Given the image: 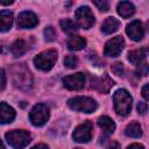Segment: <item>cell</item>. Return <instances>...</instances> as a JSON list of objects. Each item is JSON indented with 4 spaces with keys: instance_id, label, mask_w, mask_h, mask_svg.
<instances>
[{
    "instance_id": "1",
    "label": "cell",
    "mask_w": 149,
    "mask_h": 149,
    "mask_svg": "<svg viewBox=\"0 0 149 149\" xmlns=\"http://www.w3.org/2000/svg\"><path fill=\"white\" fill-rule=\"evenodd\" d=\"M132 97L128 93V91L121 88L118 90L113 95V102H114V109L116 114L121 116H126L129 114L132 109Z\"/></svg>"
},
{
    "instance_id": "2",
    "label": "cell",
    "mask_w": 149,
    "mask_h": 149,
    "mask_svg": "<svg viewBox=\"0 0 149 149\" xmlns=\"http://www.w3.org/2000/svg\"><path fill=\"white\" fill-rule=\"evenodd\" d=\"M13 83L16 87L21 88V90H28L31 84H33V79L30 76V72L26 69V66L23 64H16L13 70Z\"/></svg>"
},
{
    "instance_id": "3",
    "label": "cell",
    "mask_w": 149,
    "mask_h": 149,
    "mask_svg": "<svg viewBox=\"0 0 149 149\" xmlns=\"http://www.w3.org/2000/svg\"><path fill=\"white\" fill-rule=\"evenodd\" d=\"M8 144L15 149H22L31 141V136L27 130L19 129V130H9L5 135Z\"/></svg>"
},
{
    "instance_id": "4",
    "label": "cell",
    "mask_w": 149,
    "mask_h": 149,
    "mask_svg": "<svg viewBox=\"0 0 149 149\" xmlns=\"http://www.w3.org/2000/svg\"><path fill=\"white\" fill-rule=\"evenodd\" d=\"M68 105L70 108L78 111V112H84V113H92L98 107L95 100H93L92 98H88V97L72 98L68 101Z\"/></svg>"
},
{
    "instance_id": "5",
    "label": "cell",
    "mask_w": 149,
    "mask_h": 149,
    "mask_svg": "<svg viewBox=\"0 0 149 149\" xmlns=\"http://www.w3.org/2000/svg\"><path fill=\"white\" fill-rule=\"evenodd\" d=\"M56 59H57V51L51 49L38 54L34 58V64L37 69L42 71H49L54 66Z\"/></svg>"
},
{
    "instance_id": "6",
    "label": "cell",
    "mask_w": 149,
    "mask_h": 149,
    "mask_svg": "<svg viewBox=\"0 0 149 149\" xmlns=\"http://www.w3.org/2000/svg\"><path fill=\"white\" fill-rule=\"evenodd\" d=\"M29 119L34 126H43L49 119V108L44 104H37L29 113Z\"/></svg>"
},
{
    "instance_id": "7",
    "label": "cell",
    "mask_w": 149,
    "mask_h": 149,
    "mask_svg": "<svg viewBox=\"0 0 149 149\" xmlns=\"http://www.w3.org/2000/svg\"><path fill=\"white\" fill-rule=\"evenodd\" d=\"M74 17L78 26L84 29H90L94 24V16L87 6H80L74 12Z\"/></svg>"
},
{
    "instance_id": "8",
    "label": "cell",
    "mask_w": 149,
    "mask_h": 149,
    "mask_svg": "<svg viewBox=\"0 0 149 149\" xmlns=\"http://www.w3.org/2000/svg\"><path fill=\"white\" fill-rule=\"evenodd\" d=\"M125 48V40L122 36H115L111 38L104 49V55L108 57H118Z\"/></svg>"
},
{
    "instance_id": "9",
    "label": "cell",
    "mask_w": 149,
    "mask_h": 149,
    "mask_svg": "<svg viewBox=\"0 0 149 149\" xmlns=\"http://www.w3.org/2000/svg\"><path fill=\"white\" fill-rule=\"evenodd\" d=\"M92 128H93V125L91 121H85L84 123L79 125L72 134L73 140L79 143L88 142L92 139Z\"/></svg>"
},
{
    "instance_id": "10",
    "label": "cell",
    "mask_w": 149,
    "mask_h": 149,
    "mask_svg": "<svg viewBox=\"0 0 149 149\" xmlns=\"http://www.w3.org/2000/svg\"><path fill=\"white\" fill-rule=\"evenodd\" d=\"M63 85L68 90H80L85 85V76L81 72L66 76L65 78H63Z\"/></svg>"
},
{
    "instance_id": "11",
    "label": "cell",
    "mask_w": 149,
    "mask_h": 149,
    "mask_svg": "<svg viewBox=\"0 0 149 149\" xmlns=\"http://www.w3.org/2000/svg\"><path fill=\"white\" fill-rule=\"evenodd\" d=\"M16 23H17V27L20 28H34L38 23V19L33 12L24 10L19 14Z\"/></svg>"
},
{
    "instance_id": "12",
    "label": "cell",
    "mask_w": 149,
    "mask_h": 149,
    "mask_svg": "<svg viewBox=\"0 0 149 149\" xmlns=\"http://www.w3.org/2000/svg\"><path fill=\"white\" fill-rule=\"evenodd\" d=\"M113 85H114V80L107 73H104L99 78L92 79V88H94L101 93H107Z\"/></svg>"
},
{
    "instance_id": "13",
    "label": "cell",
    "mask_w": 149,
    "mask_h": 149,
    "mask_svg": "<svg viewBox=\"0 0 149 149\" xmlns=\"http://www.w3.org/2000/svg\"><path fill=\"white\" fill-rule=\"evenodd\" d=\"M126 33L133 41H141L144 36V28L140 20H134L127 26Z\"/></svg>"
},
{
    "instance_id": "14",
    "label": "cell",
    "mask_w": 149,
    "mask_h": 149,
    "mask_svg": "<svg viewBox=\"0 0 149 149\" xmlns=\"http://www.w3.org/2000/svg\"><path fill=\"white\" fill-rule=\"evenodd\" d=\"M15 119V111L5 101L0 102V123H9Z\"/></svg>"
},
{
    "instance_id": "15",
    "label": "cell",
    "mask_w": 149,
    "mask_h": 149,
    "mask_svg": "<svg viewBox=\"0 0 149 149\" xmlns=\"http://www.w3.org/2000/svg\"><path fill=\"white\" fill-rule=\"evenodd\" d=\"M147 54H148L147 48H141V49L133 50L128 54V61L134 65H140L144 61V58L147 57Z\"/></svg>"
},
{
    "instance_id": "16",
    "label": "cell",
    "mask_w": 149,
    "mask_h": 149,
    "mask_svg": "<svg viewBox=\"0 0 149 149\" xmlns=\"http://www.w3.org/2000/svg\"><path fill=\"white\" fill-rule=\"evenodd\" d=\"M13 13L5 9L0 12V31H7L10 29L12 24H13Z\"/></svg>"
},
{
    "instance_id": "17",
    "label": "cell",
    "mask_w": 149,
    "mask_h": 149,
    "mask_svg": "<svg viewBox=\"0 0 149 149\" xmlns=\"http://www.w3.org/2000/svg\"><path fill=\"white\" fill-rule=\"evenodd\" d=\"M119 27H120V21H119L118 19L111 16V17H107V19L104 21V23H102V26H101V30H102L104 34L109 35V34L115 33V31L119 29Z\"/></svg>"
},
{
    "instance_id": "18",
    "label": "cell",
    "mask_w": 149,
    "mask_h": 149,
    "mask_svg": "<svg viewBox=\"0 0 149 149\" xmlns=\"http://www.w3.org/2000/svg\"><path fill=\"white\" fill-rule=\"evenodd\" d=\"M98 125L99 127L106 133V134H112L115 129V123L114 121L109 118V116H106V115H102L98 119Z\"/></svg>"
},
{
    "instance_id": "19",
    "label": "cell",
    "mask_w": 149,
    "mask_h": 149,
    "mask_svg": "<svg viewBox=\"0 0 149 149\" xmlns=\"http://www.w3.org/2000/svg\"><path fill=\"white\" fill-rule=\"evenodd\" d=\"M135 12V7L132 2L129 1H121L118 5V13L119 15H121L122 17H129L130 15H133Z\"/></svg>"
},
{
    "instance_id": "20",
    "label": "cell",
    "mask_w": 149,
    "mask_h": 149,
    "mask_svg": "<svg viewBox=\"0 0 149 149\" xmlns=\"http://www.w3.org/2000/svg\"><path fill=\"white\" fill-rule=\"evenodd\" d=\"M66 45L70 50H80L86 45V41L81 36H74L73 35V36L69 37V40L66 42Z\"/></svg>"
},
{
    "instance_id": "21",
    "label": "cell",
    "mask_w": 149,
    "mask_h": 149,
    "mask_svg": "<svg viewBox=\"0 0 149 149\" xmlns=\"http://www.w3.org/2000/svg\"><path fill=\"white\" fill-rule=\"evenodd\" d=\"M28 50V44L23 40H16L10 45V51L14 56H21Z\"/></svg>"
},
{
    "instance_id": "22",
    "label": "cell",
    "mask_w": 149,
    "mask_h": 149,
    "mask_svg": "<svg viewBox=\"0 0 149 149\" xmlns=\"http://www.w3.org/2000/svg\"><path fill=\"white\" fill-rule=\"evenodd\" d=\"M125 133L127 136H130V137H140L142 135V129L137 122H130L126 127Z\"/></svg>"
},
{
    "instance_id": "23",
    "label": "cell",
    "mask_w": 149,
    "mask_h": 149,
    "mask_svg": "<svg viewBox=\"0 0 149 149\" xmlns=\"http://www.w3.org/2000/svg\"><path fill=\"white\" fill-rule=\"evenodd\" d=\"M59 24H61V28L65 31V33H69V34H71V33H74L76 30H77V24L72 21V20H70V19H64V20H61V22H59Z\"/></svg>"
},
{
    "instance_id": "24",
    "label": "cell",
    "mask_w": 149,
    "mask_h": 149,
    "mask_svg": "<svg viewBox=\"0 0 149 149\" xmlns=\"http://www.w3.org/2000/svg\"><path fill=\"white\" fill-rule=\"evenodd\" d=\"M111 69H112V72L119 77H122L125 74V68H123V64L122 63H119V62H115L111 65Z\"/></svg>"
},
{
    "instance_id": "25",
    "label": "cell",
    "mask_w": 149,
    "mask_h": 149,
    "mask_svg": "<svg viewBox=\"0 0 149 149\" xmlns=\"http://www.w3.org/2000/svg\"><path fill=\"white\" fill-rule=\"evenodd\" d=\"M77 57L76 56H72V55H68L65 58H64V65L69 69H73L77 66Z\"/></svg>"
},
{
    "instance_id": "26",
    "label": "cell",
    "mask_w": 149,
    "mask_h": 149,
    "mask_svg": "<svg viewBox=\"0 0 149 149\" xmlns=\"http://www.w3.org/2000/svg\"><path fill=\"white\" fill-rule=\"evenodd\" d=\"M44 37H45V40L48 42H51V41H54L56 38V31H55L54 27H51V26L45 27V29H44Z\"/></svg>"
},
{
    "instance_id": "27",
    "label": "cell",
    "mask_w": 149,
    "mask_h": 149,
    "mask_svg": "<svg viewBox=\"0 0 149 149\" xmlns=\"http://www.w3.org/2000/svg\"><path fill=\"white\" fill-rule=\"evenodd\" d=\"M93 3H94L100 10H102V12H107V10L109 9V5H108V2L105 1V0H102V1H93Z\"/></svg>"
},
{
    "instance_id": "28",
    "label": "cell",
    "mask_w": 149,
    "mask_h": 149,
    "mask_svg": "<svg viewBox=\"0 0 149 149\" xmlns=\"http://www.w3.org/2000/svg\"><path fill=\"white\" fill-rule=\"evenodd\" d=\"M136 73H137V76H141V77L147 76V74H148V65H147V64L140 65V66L137 68V70H136Z\"/></svg>"
},
{
    "instance_id": "29",
    "label": "cell",
    "mask_w": 149,
    "mask_h": 149,
    "mask_svg": "<svg viewBox=\"0 0 149 149\" xmlns=\"http://www.w3.org/2000/svg\"><path fill=\"white\" fill-rule=\"evenodd\" d=\"M6 86V74H5V70H0V92L3 91Z\"/></svg>"
},
{
    "instance_id": "30",
    "label": "cell",
    "mask_w": 149,
    "mask_h": 149,
    "mask_svg": "<svg viewBox=\"0 0 149 149\" xmlns=\"http://www.w3.org/2000/svg\"><path fill=\"white\" fill-rule=\"evenodd\" d=\"M137 111H139V113H141V114H146L147 111H148V106H147V104L140 101V102L137 104Z\"/></svg>"
},
{
    "instance_id": "31",
    "label": "cell",
    "mask_w": 149,
    "mask_h": 149,
    "mask_svg": "<svg viewBox=\"0 0 149 149\" xmlns=\"http://www.w3.org/2000/svg\"><path fill=\"white\" fill-rule=\"evenodd\" d=\"M148 84H146L144 86H143V88H142V95H143V98L146 99V100H148L149 99V94H148Z\"/></svg>"
},
{
    "instance_id": "32",
    "label": "cell",
    "mask_w": 149,
    "mask_h": 149,
    "mask_svg": "<svg viewBox=\"0 0 149 149\" xmlns=\"http://www.w3.org/2000/svg\"><path fill=\"white\" fill-rule=\"evenodd\" d=\"M107 149H121V146L118 143V142H115V141H113L111 144H109V147L107 148Z\"/></svg>"
},
{
    "instance_id": "33",
    "label": "cell",
    "mask_w": 149,
    "mask_h": 149,
    "mask_svg": "<svg viewBox=\"0 0 149 149\" xmlns=\"http://www.w3.org/2000/svg\"><path fill=\"white\" fill-rule=\"evenodd\" d=\"M127 149H144V147L142 144H139V143H134V144H130Z\"/></svg>"
},
{
    "instance_id": "34",
    "label": "cell",
    "mask_w": 149,
    "mask_h": 149,
    "mask_svg": "<svg viewBox=\"0 0 149 149\" xmlns=\"http://www.w3.org/2000/svg\"><path fill=\"white\" fill-rule=\"evenodd\" d=\"M31 149H48V147L45 144H37V146L33 147Z\"/></svg>"
},
{
    "instance_id": "35",
    "label": "cell",
    "mask_w": 149,
    "mask_h": 149,
    "mask_svg": "<svg viewBox=\"0 0 149 149\" xmlns=\"http://www.w3.org/2000/svg\"><path fill=\"white\" fill-rule=\"evenodd\" d=\"M14 1L13 0H9V1H3V0H0V5H5V6H7V5H12Z\"/></svg>"
},
{
    "instance_id": "36",
    "label": "cell",
    "mask_w": 149,
    "mask_h": 149,
    "mask_svg": "<svg viewBox=\"0 0 149 149\" xmlns=\"http://www.w3.org/2000/svg\"><path fill=\"white\" fill-rule=\"evenodd\" d=\"M0 149H5V146H3V143H2L1 140H0Z\"/></svg>"
},
{
    "instance_id": "37",
    "label": "cell",
    "mask_w": 149,
    "mask_h": 149,
    "mask_svg": "<svg viewBox=\"0 0 149 149\" xmlns=\"http://www.w3.org/2000/svg\"><path fill=\"white\" fill-rule=\"evenodd\" d=\"M74 149H81V148H74Z\"/></svg>"
}]
</instances>
